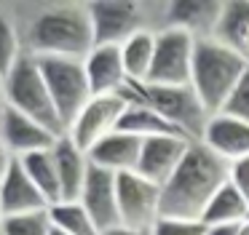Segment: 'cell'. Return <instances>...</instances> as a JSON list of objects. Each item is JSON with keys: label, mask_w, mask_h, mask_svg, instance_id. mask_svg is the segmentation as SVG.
<instances>
[{"label": "cell", "mask_w": 249, "mask_h": 235, "mask_svg": "<svg viewBox=\"0 0 249 235\" xmlns=\"http://www.w3.org/2000/svg\"><path fill=\"white\" fill-rule=\"evenodd\" d=\"M238 235H249V222L241 224V233H238Z\"/></svg>", "instance_id": "obj_36"}, {"label": "cell", "mask_w": 249, "mask_h": 235, "mask_svg": "<svg viewBox=\"0 0 249 235\" xmlns=\"http://www.w3.org/2000/svg\"><path fill=\"white\" fill-rule=\"evenodd\" d=\"M0 208L6 214V219L11 217H24V214H38L49 211V201L43 198V192L35 187V182L27 176V171L22 168L17 158L11 163L6 182L0 185Z\"/></svg>", "instance_id": "obj_15"}, {"label": "cell", "mask_w": 249, "mask_h": 235, "mask_svg": "<svg viewBox=\"0 0 249 235\" xmlns=\"http://www.w3.org/2000/svg\"><path fill=\"white\" fill-rule=\"evenodd\" d=\"M22 168L27 171V176L35 182L43 198L49 201V206L62 203V190H59V174H56V163H54V150L46 152H33L27 158H19Z\"/></svg>", "instance_id": "obj_24"}, {"label": "cell", "mask_w": 249, "mask_h": 235, "mask_svg": "<svg viewBox=\"0 0 249 235\" xmlns=\"http://www.w3.org/2000/svg\"><path fill=\"white\" fill-rule=\"evenodd\" d=\"M11 163H14V155L8 152V147L3 142H0V185L6 182L8 171H11Z\"/></svg>", "instance_id": "obj_31"}, {"label": "cell", "mask_w": 249, "mask_h": 235, "mask_svg": "<svg viewBox=\"0 0 249 235\" xmlns=\"http://www.w3.org/2000/svg\"><path fill=\"white\" fill-rule=\"evenodd\" d=\"M51 230H54L51 214L38 211V214H24V217L6 219L3 235H51Z\"/></svg>", "instance_id": "obj_27"}, {"label": "cell", "mask_w": 249, "mask_h": 235, "mask_svg": "<svg viewBox=\"0 0 249 235\" xmlns=\"http://www.w3.org/2000/svg\"><path fill=\"white\" fill-rule=\"evenodd\" d=\"M129 104H147L158 112L166 123H172L185 139L201 142L204 131L209 126V112L196 96L193 85H147V83H134L129 80L121 91Z\"/></svg>", "instance_id": "obj_4"}, {"label": "cell", "mask_w": 249, "mask_h": 235, "mask_svg": "<svg viewBox=\"0 0 249 235\" xmlns=\"http://www.w3.org/2000/svg\"><path fill=\"white\" fill-rule=\"evenodd\" d=\"M247 35H249V0H233V3H225L212 40L222 43V46L233 48V51H238L244 56Z\"/></svg>", "instance_id": "obj_21"}, {"label": "cell", "mask_w": 249, "mask_h": 235, "mask_svg": "<svg viewBox=\"0 0 249 235\" xmlns=\"http://www.w3.org/2000/svg\"><path fill=\"white\" fill-rule=\"evenodd\" d=\"M231 182L241 190V195L249 201V158L231 163Z\"/></svg>", "instance_id": "obj_30"}, {"label": "cell", "mask_w": 249, "mask_h": 235, "mask_svg": "<svg viewBox=\"0 0 249 235\" xmlns=\"http://www.w3.org/2000/svg\"><path fill=\"white\" fill-rule=\"evenodd\" d=\"M209 227L196 219H174V217H158L150 235H206Z\"/></svg>", "instance_id": "obj_28"}, {"label": "cell", "mask_w": 249, "mask_h": 235, "mask_svg": "<svg viewBox=\"0 0 249 235\" xmlns=\"http://www.w3.org/2000/svg\"><path fill=\"white\" fill-rule=\"evenodd\" d=\"M247 222H249V214H247Z\"/></svg>", "instance_id": "obj_38"}, {"label": "cell", "mask_w": 249, "mask_h": 235, "mask_svg": "<svg viewBox=\"0 0 249 235\" xmlns=\"http://www.w3.org/2000/svg\"><path fill=\"white\" fill-rule=\"evenodd\" d=\"M118 131L134 134L140 139H153V136H182L172 123H166L153 107L147 104H129V110L121 118Z\"/></svg>", "instance_id": "obj_23"}, {"label": "cell", "mask_w": 249, "mask_h": 235, "mask_svg": "<svg viewBox=\"0 0 249 235\" xmlns=\"http://www.w3.org/2000/svg\"><path fill=\"white\" fill-rule=\"evenodd\" d=\"M156 43H158V35H153L150 30H140L137 35H131L129 40L121 46L129 80H134V83H147L150 69H153V59H156Z\"/></svg>", "instance_id": "obj_20"}, {"label": "cell", "mask_w": 249, "mask_h": 235, "mask_svg": "<svg viewBox=\"0 0 249 235\" xmlns=\"http://www.w3.org/2000/svg\"><path fill=\"white\" fill-rule=\"evenodd\" d=\"M118 214L121 227L147 235L161 217V187L137 171L118 174Z\"/></svg>", "instance_id": "obj_8"}, {"label": "cell", "mask_w": 249, "mask_h": 235, "mask_svg": "<svg viewBox=\"0 0 249 235\" xmlns=\"http://www.w3.org/2000/svg\"><path fill=\"white\" fill-rule=\"evenodd\" d=\"M142 147H145V139L126 134V131H115L113 136L99 142L89 152V160L94 166H99V168L113 171V174H131L140 166Z\"/></svg>", "instance_id": "obj_18"}, {"label": "cell", "mask_w": 249, "mask_h": 235, "mask_svg": "<svg viewBox=\"0 0 249 235\" xmlns=\"http://www.w3.org/2000/svg\"><path fill=\"white\" fill-rule=\"evenodd\" d=\"M201 142L214 155L228 160V163L244 160V158H249V123L238 120V118H231L225 112L212 115Z\"/></svg>", "instance_id": "obj_16"}, {"label": "cell", "mask_w": 249, "mask_h": 235, "mask_svg": "<svg viewBox=\"0 0 249 235\" xmlns=\"http://www.w3.org/2000/svg\"><path fill=\"white\" fill-rule=\"evenodd\" d=\"M8 107V94H6V80L0 78V115H3V110Z\"/></svg>", "instance_id": "obj_33"}, {"label": "cell", "mask_w": 249, "mask_h": 235, "mask_svg": "<svg viewBox=\"0 0 249 235\" xmlns=\"http://www.w3.org/2000/svg\"><path fill=\"white\" fill-rule=\"evenodd\" d=\"M24 56H19V37L8 19L0 16V78L8 80Z\"/></svg>", "instance_id": "obj_26"}, {"label": "cell", "mask_w": 249, "mask_h": 235, "mask_svg": "<svg viewBox=\"0 0 249 235\" xmlns=\"http://www.w3.org/2000/svg\"><path fill=\"white\" fill-rule=\"evenodd\" d=\"M30 43L33 56L86 62V56L97 46L91 14L86 5H62L43 11L30 24Z\"/></svg>", "instance_id": "obj_2"}, {"label": "cell", "mask_w": 249, "mask_h": 235, "mask_svg": "<svg viewBox=\"0 0 249 235\" xmlns=\"http://www.w3.org/2000/svg\"><path fill=\"white\" fill-rule=\"evenodd\" d=\"M241 233V224H217V227H209L206 235H238Z\"/></svg>", "instance_id": "obj_32"}, {"label": "cell", "mask_w": 249, "mask_h": 235, "mask_svg": "<svg viewBox=\"0 0 249 235\" xmlns=\"http://www.w3.org/2000/svg\"><path fill=\"white\" fill-rule=\"evenodd\" d=\"M6 94H8V107L24 112L33 120L43 123L46 128H51L59 136H67L65 126L59 120V112L54 107V99H51V91L46 85V78L40 72L35 56H24L19 62V67L6 80Z\"/></svg>", "instance_id": "obj_5"}, {"label": "cell", "mask_w": 249, "mask_h": 235, "mask_svg": "<svg viewBox=\"0 0 249 235\" xmlns=\"http://www.w3.org/2000/svg\"><path fill=\"white\" fill-rule=\"evenodd\" d=\"M3 227H6V214H3V208H0V235H3Z\"/></svg>", "instance_id": "obj_35"}, {"label": "cell", "mask_w": 249, "mask_h": 235, "mask_svg": "<svg viewBox=\"0 0 249 235\" xmlns=\"http://www.w3.org/2000/svg\"><path fill=\"white\" fill-rule=\"evenodd\" d=\"M59 134H54L51 128H46L43 123L27 118L24 112L6 107L0 115V142L8 147V152L14 158H27L33 152H46L54 150L59 144Z\"/></svg>", "instance_id": "obj_11"}, {"label": "cell", "mask_w": 249, "mask_h": 235, "mask_svg": "<svg viewBox=\"0 0 249 235\" xmlns=\"http://www.w3.org/2000/svg\"><path fill=\"white\" fill-rule=\"evenodd\" d=\"M83 67H86V78L94 96H115L129 85L121 46H94Z\"/></svg>", "instance_id": "obj_14"}, {"label": "cell", "mask_w": 249, "mask_h": 235, "mask_svg": "<svg viewBox=\"0 0 249 235\" xmlns=\"http://www.w3.org/2000/svg\"><path fill=\"white\" fill-rule=\"evenodd\" d=\"M249 214V201L241 195L233 182H228L214 198H212L209 208L204 214L206 227H217V224H244Z\"/></svg>", "instance_id": "obj_22"}, {"label": "cell", "mask_w": 249, "mask_h": 235, "mask_svg": "<svg viewBox=\"0 0 249 235\" xmlns=\"http://www.w3.org/2000/svg\"><path fill=\"white\" fill-rule=\"evenodd\" d=\"M102 235H145V233H134V230H126V227H113Z\"/></svg>", "instance_id": "obj_34"}, {"label": "cell", "mask_w": 249, "mask_h": 235, "mask_svg": "<svg viewBox=\"0 0 249 235\" xmlns=\"http://www.w3.org/2000/svg\"><path fill=\"white\" fill-rule=\"evenodd\" d=\"M81 203L91 219L97 222L99 233H107L113 227H121V214H118V174L107 168H99L91 163L83 187Z\"/></svg>", "instance_id": "obj_12"}, {"label": "cell", "mask_w": 249, "mask_h": 235, "mask_svg": "<svg viewBox=\"0 0 249 235\" xmlns=\"http://www.w3.org/2000/svg\"><path fill=\"white\" fill-rule=\"evenodd\" d=\"M51 235H67V233H62L59 227H54V230H51Z\"/></svg>", "instance_id": "obj_37"}, {"label": "cell", "mask_w": 249, "mask_h": 235, "mask_svg": "<svg viewBox=\"0 0 249 235\" xmlns=\"http://www.w3.org/2000/svg\"><path fill=\"white\" fill-rule=\"evenodd\" d=\"M51 224L59 227L67 235H102L97 227V222L91 219V214L83 208V203H56L49 208Z\"/></svg>", "instance_id": "obj_25"}, {"label": "cell", "mask_w": 249, "mask_h": 235, "mask_svg": "<svg viewBox=\"0 0 249 235\" xmlns=\"http://www.w3.org/2000/svg\"><path fill=\"white\" fill-rule=\"evenodd\" d=\"M54 163L56 174H59L62 203H78L83 195V187H86L89 168H91L89 155L70 136H62L59 144L54 147Z\"/></svg>", "instance_id": "obj_17"}, {"label": "cell", "mask_w": 249, "mask_h": 235, "mask_svg": "<svg viewBox=\"0 0 249 235\" xmlns=\"http://www.w3.org/2000/svg\"><path fill=\"white\" fill-rule=\"evenodd\" d=\"M129 110V101L121 94L115 96H94L83 112L75 118V123L70 126L67 136L83 150V152H91L99 142H105L107 136H113L121 126V118Z\"/></svg>", "instance_id": "obj_9"}, {"label": "cell", "mask_w": 249, "mask_h": 235, "mask_svg": "<svg viewBox=\"0 0 249 235\" xmlns=\"http://www.w3.org/2000/svg\"><path fill=\"white\" fill-rule=\"evenodd\" d=\"M247 67H249V59L241 56L238 51L212 40V37L209 40L198 37L190 85H193L196 96L201 99V104L206 107L209 115H220L222 112L228 96L233 94V88L241 80V75L247 72Z\"/></svg>", "instance_id": "obj_3"}, {"label": "cell", "mask_w": 249, "mask_h": 235, "mask_svg": "<svg viewBox=\"0 0 249 235\" xmlns=\"http://www.w3.org/2000/svg\"><path fill=\"white\" fill-rule=\"evenodd\" d=\"M222 112L231 115V118H238V120H244V123H249V67H247V72L241 75V80L236 83L233 94L228 96Z\"/></svg>", "instance_id": "obj_29"}, {"label": "cell", "mask_w": 249, "mask_h": 235, "mask_svg": "<svg viewBox=\"0 0 249 235\" xmlns=\"http://www.w3.org/2000/svg\"><path fill=\"white\" fill-rule=\"evenodd\" d=\"M198 37L177 27H166L158 35L156 59L147 85H190L193 80V59Z\"/></svg>", "instance_id": "obj_7"}, {"label": "cell", "mask_w": 249, "mask_h": 235, "mask_svg": "<svg viewBox=\"0 0 249 235\" xmlns=\"http://www.w3.org/2000/svg\"><path fill=\"white\" fill-rule=\"evenodd\" d=\"M228 182L231 163L214 155L204 142H193L174 176L161 187V217L204 222L212 198Z\"/></svg>", "instance_id": "obj_1"}, {"label": "cell", "mask_w": 249, "mask_h": 235, "mask_svg": "<svg viewBox=\"0 0 249 235\" xmlns=\"http://www.w3.org/2000/svg\"><path fill=\"white\" fill-rule=\"evenodd\" d=\"M190 144L193 142L185 139V136H153V139H145L137 174L145 176L147 182H153V185L163 187L174 176V171L179 168V163L185 160Z\"/></svg>", "instance_id": "obj_13"}, {"label": "cell", "mask_w": 249, "mask_h": 235, "mask_svg": "<svg viewBox=\"0 0 249 235\" xmlns=\"http://www.w3.org/2000/svg\"><path fill=\"white\" fill-rule=\"evenodd\" d=\"M35 59H38V67L51 91V99H54V107L59 112L62 126H65V131H70L75 118L83 112V107L94 99L86 78V67H83V62H75V59H51V56H35Z\"/></svg>", "instance_id": "obj_6"}, {"label": "cell", "mask_w": 249, "mask_h": 235, "mask_svg": "<svg viewBox=\"0 0 249 235\" xmlns=\"http://www.w3.org/2000/svg\"><path fill=\"white\" fill-rule=\"evenodd\" d=\"M225 3H214V0H179V3L169 5V27L185 30L190 35H204L209 40L217 30V21L222 16Z\"/></svg>", "instance_id": "obj_19"}, {"label": "cell", "mask_w": 249, "mask_h": 235, "mask_svg": "<svg viewBox=\"0 0 249 235\" xmlns=\"http://www.w3.org/2000/svg\"><path fill=\"white\" fill-rule=\"evenodd\" d=\"M86 8L91 14L97 46H124L142 30V11L131 0H97Z\"/></svg>", "instance_id": "obj_10"}]
</instances>
